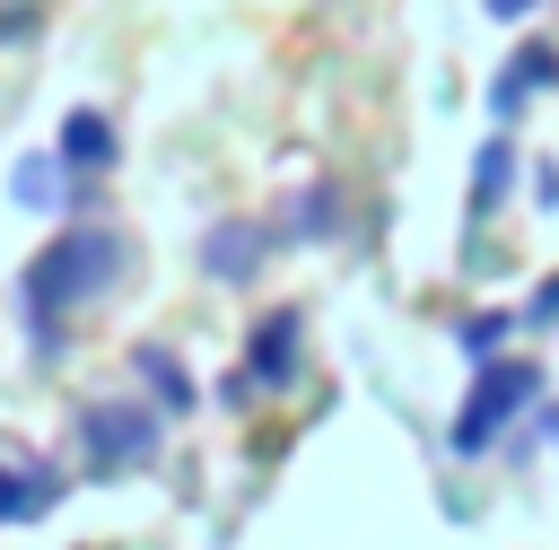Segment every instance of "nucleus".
Returning a JSON list of instances; mask_svg holds the SVG:
<instances>
[{
    "label": "nucleus",
    "mask_w": 559,
    "mask_h": 550,
    "mask_svg": "<svg viewBox=\"0 0 559 550\" xmlns=\"http://www.w3.org/2000/svg\"><path fill=\"white\" fill-rule=\"evenodd\" d=\"M524 393H533V367H498V375H480V393L463 402L454 445H489V437L507 428V402H524Z\"/></svg>",
    "instance_id": "f257e3e1"
},
{
    "label": "nucleus",
    "mask_w": 559,
    "mask_h": 550,
    "mask_svg": "<svg viewBox=\"0 0 559 550\" xmlns=\"http://www.w3.org/2000/svg\"><path fill=\"white\" fill-rule=\"evenodd\" d=\"M35 506H52V471H35V480H0V515H35Z\"/></svg>",
    "instance_id": "f03ea898"
},
{
    "label": "nucleus",
    "mask_w": 559,
    "mask_h": 550,
    "mask_svg": "<svg viewBox=\"0 0 559 550\" xmlns=\"http://www.w3.org/2000/svg\"><path fill=\"white\" fill-rule=\"evenodd\" d=\"M105 148H114V140H105V131H96V122H87V113H79V122H70V157H79V166H87V157H105Z\"/></svg>",
    "instance_id": "7ed1b4c3"
}]
</instances>
